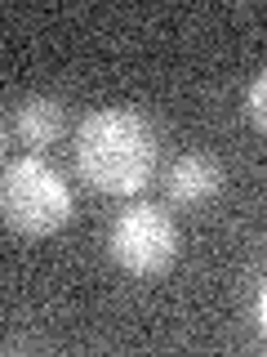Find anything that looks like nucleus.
Instances as JSON below:
<instances>
[{
  "label": "nucleus",
  "instance_id": "obj_6",
  "mask_svg": "<svg viewBox=\"0 0 267 357\" xmlns=\"http://www.w3.org/2000/svg\"><path fill=\"white\" fill-rule=\"evenodd\" d=\"M245 121H250L254 130H263L267 126V76H254L250 89H245Z\"/></svg>",
  "mask_w": 267,
  "mask_h": 357
},
{
  "label": "nucleus",
  "instance_id": "obj_3",
  "mask_svg": "<svg viewBox=\"0 0 267 357\" xmlns=\"http://www.w3.org/2000/svg\"><path fill=\"white\" fill-rule=\"evenodd\" d=\"M178 223L165 206H152V201H129L107 228V255L120 273L138 277V282H152V277H165L178 259Z\"/></svg>",
  "mask_w": 267,
  "mask_h": 357
},
{
  "label": "nucleus",
  "instance_id": "obj_7",
  "mask_svg": "<svg viewBox=\"0 0 267 357\" xmlns=\"http://www.w3.org/2000/svg\"><path fill=\"white\" fill-rule=\"evenodd\" d=\"M5 139H9V130H5V116H0V156H5V148H9Z\"/></svg>",
  "mask_w": 267,
  "mask_h": 357
},
{
  "label": "nucleus",
  "instance_id": "obj_5",
  "mask_svg": "<svg viewBox=\"0 0 267 357\" xmlns=\"http://www.w3.org/2000/svg\"><path fill=\"white\" fill-rule=\"evenodd\" d=\"M14 134L27 152H44L67 134V103L54 94H27L14 112Z\"/></svg>",
  "mask_w": 267,
  "mask_h": 357
},
{
  "label": "nucleus",
  "instance_id": "obj_2",
  "mask_svg": "<svg viewBox=\"0 0 267 357\" xmlns=\"http://www.w3.org/2000/svg\"><path fill=\"white\" fill-rule=\"evenodd\" d=\"M72 183L40 152L14 156L0 170V223L18 237H54L72 223Z\"/></svg>",
  "mask_w": 267,
  "mask_h": 357
},
{
  "label": "nucleus",
  "instance_id": "obj_1",
  "mask_svg": "<svg viewBox=\"0 0 267 357\" xmlns=\"http://www.w3.org/2000/svg\"><path fill=\"white\" fill-rule=\"evenodd\" d=\"M72 165H76V178H81L89 192L138 197L156 178L161 139H156L152 121L143 112L103 107V112H89L81 126H76Z\"/></svg>",
  "mask_w": 267,
  "mask_h": 357
},
{
  "label": "nucleus",
  "instance_id": "obj_4",
  "mask_svg": "<svg viewBox=\"0 0 267 357\" xmlns=\"http://www.w3.org/2000/svg\"><path fill=\"white\" fill-rule=\"evenodd\" d=\"M222 188H227V165L209 152H183L165 170V201L178 210L209 206V201L222 197Z\"/></svg>",
  "mask_w": 267,
  "mask_h": 357
}]
</instances>
